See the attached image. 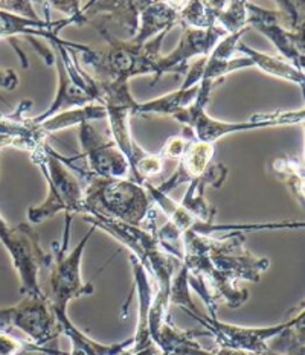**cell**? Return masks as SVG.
Instances as JSON below:
<instances>
[{
  "instance_id": "cell-1",
  "label": "cell",
  "mask_w": 305,
  "mask_h": 355,
  "mask_svg": "<svg viewBox=\"0 0 305 355\" xmlns=\"http://www.w3.org/2000/svg\"><path fill=\"white\" fill-rule=\"evenodd\" d=\"M246 234L232 232L223 238L186 232L182 236V264L188 272V285L205 300L209 318H217V300L238 308L249 299L240 281L260 282L270 261L258 258L246 247Z\"/></svg>"
},
{
  "instance_id": "cell-2",
  "label": "cell",
  "mask_w": 305,
  "mask_h": 355,
  "mask_svg": "<svg viewBox=\"0 0 305 355\" xmlns=\"http://www.w3.org/2000/svg\"><path fill=\"white\" fill-rule=\"evenodd\" d=\"M63 162L85 180L84 215L122 221L136 227H154V205L142 184L131 179H101L74 166L66 157H63Z\"/></svg>"
},
{
  "instance_id": "cell-3",
  "label": "cell",
  "mask_w": 305,
  "mask_h": 355,
  "mask_svg": "<svg viewBox=\"0 0 305 355\" xmlns=\"http://www.w3.org/2000/svg\"><path fill=\"white\" fill-rule=\"evenodd\" d=\"M95 28L106 38V48L75 51L76 57H81L83 63L90 69L89 75L95 83L106 86H129V81L135 76L154 75L156 61L160 57V46L167 33L159 34L145 44H136L131 40L115 38L106 26Z\"/></svg>"
},
{
  "instance_id": "cell-4",
  "label": "cell",
  "mask_w": 305,
  "mask_h": 355,
  "mask_svg": "<svg viewBox=\"0 0 305 355\" xmlns=\"http://www.w3.org/2000/svg\"><path fill=\"white\" fill-rule=\"evenodd\" d=\"M222 83L213 81H201L199 83V94L195 101L186 107V109L176 113L173 119L181 122L185 128L190 131L194 141L213 144L220 141L222 137L229 136L232 133L247 130H260V128H270L279 125H296L305 119L304 109L298 112H277V113H264V114H254L249 121L241 122H229V121H218L211 118L206 112V104L209 103L211 95L214 89Z\"/></svg>"
},
{
  "instance_id": "cell-5",
  "label": "cell",
  "mask_w": 305,
  "mask_h": 355,
  "mask_svg": "<svg viewBox=\"0 0 305 355\" xmlns=\"http://www.w3.org/2000/svg\"><path fill=\"white\" fill-rule=\"evenodd\" d=\"M31 160L48 182V197L44 202L28 209L31 225H40L60 212H65L66 221H72L76 215L83 217V188L76 175L63 162L61 154L46 142L31 153Z\"/></svg>"
},
{
  "instance_id": "cell-6",
  "label": "cell",
  "mask_w": 305,
  "mask_h": 355,
  "mask_svg": "<svg viewBox=\"0 0 305 355\" xmlns=\"http://www.w3.org/2000/svg\"><path fill=\"white\" fill-rule=\"evenodd\" d=\"M277 10H264L246 2L247 28H254L275 44L283 60L304 72V21L293 2H278Z\"/></svg>"
},
{
  "instance_id": "cell-7",
  "label": "cell",
  "mask_w": 305,
  "mask_h": 355,
  "mask_svg": "<svg viewBox=\"0 0 305 355\" xmlns=\"http://www.w3.org/2000/svg\"><path fill=\"white\" fill-rule=\"evenodd\" d=\"M0 243L10 253L13 266L20 277L22 296H42L44 291L38 282L42 270H48L52 254L44 252L40 236L29 223L10 226L0 215Z\"/></svg>"
},
{
  "instance_id": "cell-8",
  "label": "cell",
  "mask_w": 305,
  "mask_h": 355,
  "mask_svg": "<svg viewBox=\"0 0 305 355\" xmlns=\"http://www.w3.org/2000/svg\"><path fill=\"white\" fill-rule=\"evenodd\" d=\"M25 336L37 348H48L61 334L60 325L51 308L49 296H23L17 305L0 308V334L15 337Z\"/></svg>"
},
{
  "instance_id": "cell-9",
  "label": "cell",
  "mask_w": 305,
  "mask_h": 355,
  "mask_svg": "<svg viewBox=\"0 0 305 355\" xmlns=\"http://www.w3.org/2000/svg\"><path fill=\"white\" fill-rule=\"evenodd\" d=\"M95 230V227H90L80 244L70 253H67V249L61 247V244L52 243V259L48 268L51 282L49 302L56 319L67 314V305L70 300L89 296L93 293V285L81 281V258L85 245H88Z\"/></svg>"
},
{
  "instance_id": "cell-10",
  "label": "cell",
  "mask_w": 305,
  "mask_h": 355,
  "mask_svg": "<svg viewBox=\"0 0 305 355\" xmlns=\"http://www.w3.org/2000/svg\"><path fill=\"white\" fill-rule=\"evenodd\" d=\"M58 51L57 67H58V92L56 101L44 113L31 118L33 123H40L46 119L56 116L58 113L80 109V107L98 103L97 84L89 72L81 71L78 66L74 49L56 44Z\"/></svg>"
},
{
  "instance_id": "cell-11",
  "label": "cell",
  "mask_w": 305,
  "mask_h": 355,
  "mask_svg": "<svg viewBox=\"0 0 305 355\" xmlns=\"http://www.w3.org/2000/svg\"><path fill=\"white\" fill-rule=\"evenodd\" d=\"M188 314L197 320L200 325L206 329L208 334L214 337L218 348L241 351L246 352L247 355H263L269 351V340L279 336L286 328L290 327L301 314H304V305L301 306V310L298 308V311H296L292 319L279 323V325L265 328L237 327L229 325V323H223L217 318H209V315H203L200 313Z\"/></svg>"
},
{
  "instance_id": "cell-12",
  "label": "cell",
  "mask_w": 305,
  "mask_h": 355,
  "mask_svg": "<svg viewBox=\"0 0 305 355\" xmlns=\"http://www.w3.org/2000/svg\"><path fill=\"white\" fill-rule=\"evenodd\" d=\"M81 153L74 159H85L92 175L101 179H130V165L112 139H106L92 122L80 123Z\"/></svg>"
},
{
  "instance_id": "cell-13",
  "label": "cell",
  "mask_w": 305,
  "mask_h": 355,
  "mask_svg": "<svg viewBox=\"0 0 305 355\" xmlns=\"http://www.w3.org/2000/svg\"><path fill=\"white\" fill-rule=\"evenodd\" d=\"M228 35V33L220 26H213L208 29H192L185 28V33L179 42L177 48L167 55H160L154 66V81L151 86H156L163 75L167 73H186L188 61L194 57H208L218 42Z\"/></svg>"
},
{
  "instance_id": "cell-14",
  "label": "cell",
  "mask_w": 305,
  "mask_h": 355,
  "mask_svg": "<svg viewBox=\"0 0 305 355\" xmlns=\"http://www.w3.org/2000/svg\"><path fill=\"white\" fill-rule=\"evenodd\" d=\"M245 33L246 31H241V33L237 34H228L223 40L218 42V44L208 57L195 61V63L188 69L186 80L181 86V89H191L194 86H197L201 81L223 83V80L229 73L241 71V69L254 67L252 63H250V60H247L246 57H236V48L240 38L245 35Z\"/></svg>"
},
{
  "instance_id": "cell-15",
  "label": "cell",
  "mask_w": 305,
  "mask_h": 355,
  "mask_svg": "<svg viewBox=\"0 0 305 355\" xmlns=\"http://www.w3.org/2000/svg\"><path fill=\"white\" fill-rule=\"evenodd\" d=\"M76 25L74 19H63V20H51L49 17L46 19H28L22 17V15L13 14L10 11L0 10V38H11L15 35H23L28 40L34 42V37H43L51 43L65 46V48H70L78 52H85L89 49V46L76 44L63 40L58 37L60 31L65 29L66 26Z\"/></svg>"
},
{
  "instance_id": "cell-16",
  "label": "cell",
  "mask_w": 305,
  "mask_h": 355,
  "mask_svg": "<svg viewBox=\"0 0 305 355\" xmlns=\"http://www.w3.org/2000/svg\"><path fill=\"white\" fill-rule=\"evenodd\" d=\"M229 169L222 164H211L200 179H195L191 183H188V189L182 198V207L192 214L199 221L205 225H214V217L217 214L215 207L206 203L205 200V188H222L226 177H228Z\"/></svg>"
},
{
  "instance_id": "cell-17",
  "label": "cell",
  "mask_w": 305,
  "mask_h": 355,
  "mask_svg": "<svg viewBox=\"0 0 305 355\" xmlns=\"http://www.w3.org/2000/svg\"><path fill=\"white\" fill-rule=\"evenodd\" d=\"M215 154V145L192 141L186 146L182 157L177 160V169L167 182H163L158 188L162 194L168 196L171 191L185 183H191L195 179H200L209 165L213 164Z\"/></svg>"
},
{
  "instance_id": "cell-18",
  "label": "cell",
  "mask_w": 305,
  "mask_h": 355,
  "mask_svg": "<svg viewBox=\"0 0 305 355\" xmlns=\"http://www.w3.org/2000/svg\"><path fill=\"white\" fill-rule=\"evenodd\" d=\"M130 262L133 268V276H135V284L139 296V315H138V328L136 334L133 336V352L142 351L148 346L154 345L150 336V327H148V318H150L151 302H153V285L150 277H148L144 267L140 266V262L130 254Z\"/></svg>"
},
{
  "instance_id": "cell-19",
  "label": "cell",
  "mask_w": 305,
  "mask_h": 355,
  "mask_svg": "<svg viewBox=\"0 0 305 355\" xmlns=\"http://www.w3.org/2000/svg\"><path fill=\"white\" fill-rule=\"evenodd\" d=\"M57 323L60 325L61 334L67 336L70 345H72L69 355H121L133 346V337L129 338V340L113 345H104L92 340L90 337L85 336L81 329H78L74 325L67 314L57 318Z\"/></svg>"
},
{
  "instance_id": "cell-20",
  "label": "cell",
  "mask_w": 305,
  "mask_h": 355,
  "mask_svg": "<svg viewBox=\"0 0 305 355\" xmlns=\"http://www.w3.org/2000/svg\"><path fill=\"white\" fill-rule=\"evenodd\" d=\"M236 52L238 53V55H243L247 60H250L252 66L258 67L264 73L275 76V78L288 81V83L298 84L301 89H304V81H305L304 72L298 71V69H295L290 63H287V61L281 57H273V55H269V53L258 52L254 48H250V46L241 43V42H238Z\"/></svg>"
},
{
  "instance_id": "cell-21",
  "label": "cell",
  "mask_w": 305,
  "mask_h": 355,
  "mask_svg": "<svg viewBox=\"0 0 305 355\" xmlns=\"http://www.w3.org/2000/svg\"><path fill=\"white\" fill-rule=\"evenodd\" d=\"M270 171L275 177L283 182L296 202L304 207L305 200V174L304 164L298 156H290V154H279L270 162Z\"/></svg>"
},
{
  "instance_id": "cell-22",
  "label": "cell",
  "mask_w": 305,
  "mask_h": 355,
  "mask_svg": "<svg viewBox=\"0 0 305 355\" xmlns=\"http://www.w3.org/2000/svg\"><path fill=\"white\" fill-rule=\"evenodd\" d=\"M228 2H181L179 25L192 29H208L217 26V19Z\"/></svg>"
},
{
  "instance_id": "cell-23",
  "label": "cell",
  "mask_w": 305,
  "mask_h": 355,
  "mask_svg": "<svg viewBox=\"0 0 305 355\" xmlns=\"http://www.w3.org/2000/svg\"><path fill=\"white\" fill-rule=\"evenodd\" d=\"M101 119H107V113L103 105L95 103L80 107V109L58 113L56 116L46 119L40 123H35V125L40 127L46 136H49L52 133H57V131L80 125L83 122H93Z\"/></svg>"
},
{
  "instance_id": "cell-24",
  "label": "cell",
  "mask_w": 305,
  "mask_h": 355,
  "mask_svg": "<svg viewBox=\"0 0 305 355\" xmlns=\"http://www.w3.org/2000/svg\"><path fill=\"white\" fill-rule=\"evenodd\" d=\"M197 94L199 84L186 90L179 89L176 92H171V94L165 96L156 98L142 104L139 103L136 114H142V116H145V114H167V116L173 118L176 113L186 109V107H190L195 101V98H197Z\"/></svg>"
},
{
  "instance_id": "cell-25",
  "label": "cell",
  "mask_w": 305,
  "mask_h": 355,
  "mask_svg": "<svg viewBox=\"0 0 305 355\" xmlns=\"http://www.w3.org/2000/svg\"><path fill=\"white\" fill-rule=\"evenodd\" d=\"M277 337L278 342L272 351L281 355H304V314Z\"/></svg>"
},
{
  "instance_id": "cell-26",
  "label": "cell",
  "mask_w": 305,
  "mask_h": 355,
  "mask_svg": "<svg viewBox=\"0 0 305 355\" xmlns=\"http://www.w3.org/2000/svg\"><path fill=\"white\" fill-rule=\"evenodd\" d=\"M217 25L223 28L228 34H237L247 31L246 23V2H228L224 10L217 19Z\"/></svg>"
},
{
  "instance_id": "cell-27",
  "label": "cell",
  "mask_w": 305,
  "mask_h": 355,
  "mask_svg": "<svg viewBox=\"0 0 305 355\" xmlns=\"http://www.w3.org/2000/svg\"><path fill=\"white\" fill-rule=\"evenodd\" d=\"M183 135L179 136H173L170 137L168 141L165 142V145L162 146L160 153H158L162 159H171V160H179L182 157V154L185 153L186 146L190 145V142L192 141V136L190 131L186 128H183Z\"/></svg>"
},
{
  "instance_id": "cell-28",
  "label": "cell",
  "mask_w": 305,
  "mask_h": 355,
  "mask_svg": "<svg viewBox=\"0 0 305 355\" xmlns=\"http://www.w3.org/2000/svg\"><path fill=\"white\" fill-rule=\"evenodd\" d=\"M25 342L6 334H0V355H20Z\"/></svg>"
},
{
  "instance_id": "cell-29",
  "label": "cell",
  "mask_w": 305,
  "mask_h": 355,
  "mask_svg": "<svg viewBox=\"0 0 305 355\" xmlns=\"http://www.w3.org/2000/svg\"><path fill=\"white\" fill-rule=\"evenodd\" d=\"M19 86V75L13 69H0V89L14 90Z\"/></svg>"
},
{
  "instance_id": "cell-30",
  "label": "cell",
  "mask_w": 305,
  "mask_h": 355,
  "mask_svg": "<svg viewBox=\"0 0 305 355\" xmlns=\"http://www.w3.org/2000/svg\"><path fill=\"white\" fill-rule=\"evenodd\" d=\"M130 349H131V348H130ZM130 349L122 352L121 355H162L160 349H159L156 345H151V346H148V348H145V349H142V351H136V352H133V351H130Z\"/></svg>"
}]
</instances>
